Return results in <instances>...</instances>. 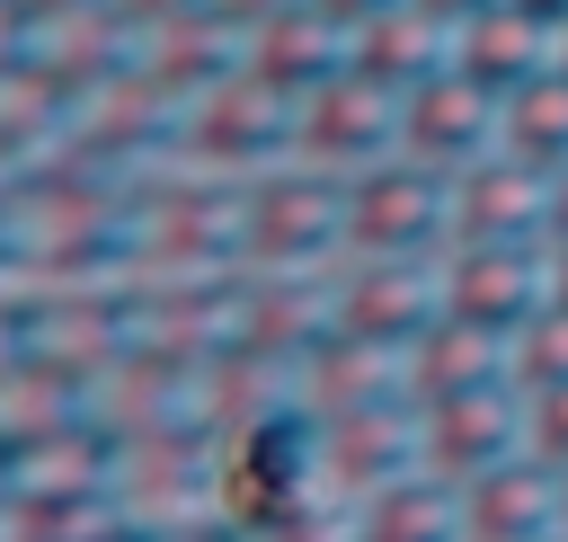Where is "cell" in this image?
Returning a JSON list of instances; mask_svg holds the SVG:
<instances>
[{
	"label": "cell",
	"instance_id": "6",
	"mask_svg": "<svg viewBox=\"0 0 568 542\" xmlns=\"http://www.w3.org/2000/svg\"><path fill=\"white\" fill-rule=\"evenodd\" d=\"M541 240H568V160L541 178Z\"/></svg>",
	"mask_w": 568,
	"mask_h": 542
},
{
	"label": "cell",
	"instance_id": "7",
	"mask_svg": "<svg viewBox=\"0 0 568 542\" xmlns=\"http://www.w3.org/2000/svg\"><path fill=\"white\" fill-rule=\"evenodd\" d=\"M524 18H541V27H568V0H515Z\"/></svg>",
	"mask_w": 568,
	"mask_h": 542
},
{
	"label": "cell",
	"instance_id": "8",
	"mask_svg": "<svg viewBox=\"0 0 568 542\" xmlns=\"http://www.w3.org/2000/svg\"><path fill=\"white\" fill-rule=\"evenodd\" d=\"M550 71H568V27H550Z\"/></svg>",
	"mask_w": 568,
	"mask_h": 542
},
{
	"label": "cell",
	"instance_id": "4",
	"mask_svg": "<svg viewBox=\"0 0 568 542\" xmlns=\"http://www.w3.org/2000/svg\"><path fill=\"white\" fill-rule=\"evenodd\" d=\"M488 98H506V89H524L541 62H550V27L541 18H524L515 0H488V9H470L462 27H453V44H444Z\"/></svg>",
	"mask_w": 568,
	"mask_h": 542
},
{
	"label": "cell",
	"instance_id": "5",
	"mask_svg": "<svg viewBox=\"0 0 568 542\" xmlns=\"http://www.w3.org/2000/svg\"><path fill=\"white\" fill-rule=\"evenodd\" d=\"M497 142L550 178V169L568 160V71L541 62L524 89H506V98H497Z\"/></svg>",
	"mask_w": 568,
	"mask_h": 542
},
{
	"label": "cell",
	"instance_id": "1",
	"mask_svg": "<svg viewBox=\"0 0 568 542\" xmlns=\"http://www.w3.org/2000/svg\"><path fill=\"white\" fill-rule=\"evenodd\" d=\"M435 302L444 329L506 347L550 293H541V240H444L435 249Z\"/></svg>",
	"mask_w": 568,
	"mask_h": 542
},
{
	"label": "cell",
	"instance_id": "2",
	"mask_svg": "<svg viewBox=\"0 0 568 542\" xmlns=\"http://www.w3.org/2000/svg\"><path fill=\"white\" fill-rule=\"evenodd\" d=\"M488 142H497V98H488L453 53H444L426 80L399 89V151H408V160H426V169L453 178V169H462L470 151H488Z\"/></svg>",
	"mask_w": 568,
	"mask_h": 542
},
{
	"label": "cell",
	"instance_id": "3",
	"mask_svg": "<svg viewBox=\"0 0 568 542\" xmlns=\"http://www.w3.org/2000/svg\"><path fill=\"white\" fill-rule=\"evenodd\" d=\"M453 240H541V169L506 142L470 151L453 178Z\"/></svg>",
	"mask_w": 568,
	"mask_h": 542
}]
</instances>
